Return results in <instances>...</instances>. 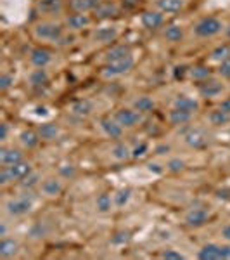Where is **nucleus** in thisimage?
<instances>
[{
  "label": "nucleus",
  "instance_id": "nucleus-18",
  "mask_svg": "<svg viewBox=\"0 0 230 260\" xmlns=\"http://www.w3.org/2000/svg\"><path fill=\"white\" fill-rule=\"evenodd\" d=\"M36 9H39L42 14H59L62 11V0H39L36 4Z\"/></svg>",
  "mask_w": 230,
  "mask_h": 260
},
{
  "label": "nucleus",
  "instance_id": "nucleus-35",
  "mask_svg": "<svg viewBox=\"0 0 230 260\" xmlns=\"http://www.w3.org/2000/svg\"><path fill=\"white\" fill-rule=\"evenodd\" d=\"M47 82H49V75H47V71H45V68H36L30 73L31 85L40 87V85H45Z\"/></svg>",
  "mask_w": 230,
  "mask_h": 260
},
{
  "label": "nucleus",
  "instance_id": "nucleus-51",
  "mask_svg": "<svg viewBox=\"0 0 230 260\" xmlns=\"http://www.w3.org/2000/svg\"><path fill=\"white\" fill-rule=\"evenodd\" d=\"M123 4L127 7H133V6H137V4H139V0H123Z\"/></svg>",
  "mask_w": 230,
  "mask_h": 260
},
{
  "label": "nucleus",
  "instance_id": "nucleus-11",
  "mask_svg": "<svg viewBox=\"0 0 230 260\" xmlns=\"http://www.w3.org/2000/svg\"><path fill=\"white\" fill-rule=\"evenodd\" d=\"M100 128H102V132L106 134L109 139L118 141L121 139V136H123V127H121L114 118H102L100 120Z\"/></svg>",
  "mask_w": 230,
  "mask_h": 260
},
{
  "label": "nucleus",
  "instance_id": "nucleus-8",
  "mask_svg": "<svg viewBox=\"0 0 230 260\" xmlns=\"http://www.w3.org/2000/svg\"><path fill=\"white\" fill-rule=\"evenodd\" d=\"M114 120L123 128H133L142 121V113L137 110H130V108H121L114 113Z\"/></svg>",
  "mask_w": 230,
  "mask_h": 260
},
{
  "label": "nucleus",
  "instance_id": "nucleus-1",
  "mask_svg": "<svg viewBox=\"0 0 230 260\" xmlns=\"http://www.w3.org/2000/svg\"><path fill=\"white\" fill-rule=\"evenodd\" d=\"M31 192L30 191H24L23 194L16 196V198H11L9 201L6 203V212L7 215L11 217H23L26 213L31 212L33 208V196H30Z\"/></svg>",
  "mask_w": 230,
  "mask_h": 260
},
{
  "label": "nucleus",
  "instance_id": "nucleus-7",
  "mask_svg": "<svg viewBox=\"0 0 230 260\" xmlns=\"http://www.w3.org/2000/svg\"><path fill=\"white\" fill-rule=\"evenodd\" d=\"M135 61H133L132 56L125 57V59H120V61H114V62H106V68L102 70V77L106 78H114V77H121V75L128 73Z\"/></svg>",
  "mask_w": 230,
  "mask_h": 260
},
{
  "label": "nucleus",
  "instance_id": "nucleus-4",
  "mask_svg": "<svg viewBox=\"0 0 230 260\" xmlns=\"http://www.w3.org/2000/svg\"><path fill=\"white\" fill-rule=\"evenodd\" d=\"M33 33L40 40L57 42L62 37V26L59 23H52V21H40V23L35 24Z\"/></svg>",
  "mask_w": 230,
  "mask_h": 260
},
{
  "label": "nucleus",
  "instance_id": "nucleus-52",
  "mask_svg": "<svg viewBox=\"0 0 230 260\" xmlns=\"http://www.w3.org/2000/svg\"><path fill=\"white\" fill-rule=\"evenodd\" d=\"M0 236H2V238L7 236V225H6V222H2V228H0Z\"/></svg>",
  "mask_w": 230,
  "mask_h": 260
},
{
  "label": "nucleus",
  "instance_id": "nucleus-37",
  "mask_svg": "<svg viewBox=\"0 0 230 260\" xmlns=\"http://www.w3.org/2000/svg\"><path fill=\"white\" fill-rule=\"evenodd\" d=\"M211 59L220 62L230 59V45H220V47H216L211 52Z\"/></svg>",
  "mask_w": 230,
  "mask_h": 260
},
{
  "label": "nucleus",
  "instance_id": "nucleus-50",
  "mask_svg": "<svg viewBox=\"0 0 230 260\" xmlns=\"http://www.w3.org/2000/svg\"><path fill=\"white\" fill-rule=\"evenodd\" d=\"M0 139L2 141L7 139V123H2V136H0Z\"/></svg>",
  "mask_w": 230,
  "mask_h": 260
},
{
  "label": "nucleus",
  "instance_id": "nucleus-40",
  "mask_svg": "<svg viewBox=\"0 0 230 260\" xmlns=\"http://www.w3.org/2000/svg\"><path fill=\"white\" fill-rule=\"evenodd\" d=\"M166 170L168 172H173V174H178V172H182L185 169V161L180 160V158H170L168 161H166Z\"/></svg>",
  "mask_w": 230,
  "mask_h": 260
},
{
  "label": "nucleus",
  "instance_id": "nucleus-20",
  "mask_svg": "<svg viewBox=\"0 0 230 260\" xmlns=\"http://www.w3.org/2000/svg\"><path fill=\"white\" fill-rule=\"evenodd\" d=\"M192 115L194 113H189V111H183V110H177V108H173L170 113H168V121L173 127H180V125H185L189 123Z\"/></svg>",
  "mask_w": 230,
  "mask_h": 260
},
{
  "label": "nucleus",
  "instance_id": "nucleus-19",
  "mask_svg": "<svg viewBox=\"0 0 230 260\" xmlns=\"http://www.w3.org/2000/svg\"><path fill=\"white\" fill-rule=\"evenodd\" d=\"M111 156L114 158L116 161H127L132 158V149L128 148L125 142L121 141H116L111 148Z\"/></svg>",
  "mask_w": 230,
  "mask_h": 260
},
{
  "label": "nucleus",
  "instance_id": "nucleus-15",
  "mask_svg": "<svg viewBox=\"0 0 230 260\" xmlns=\"http://www.w3.org/2000/svg\"><path fill=\"white\" fill-rule=\"evenodd\" d=\"M18 161H23V153L16 148H2L0 149V163L4 167L14 165Z\"/></svg>",
  "mask_w": 230,
  "mask_h": 260
},
{
  "label": "nucleus",
  "instance_id": "nucleus-32",
  "mask_svg": "<svg viewBox=\"0 0 230 260\" xmlns=\"http://www.w3.org/2000/svg\"><path fill=\"white\" fill-rule=\"evenodd\" d=\"M39 134L44 141H54L59 136V127L56 123H45L39 128Z\"/></svg>",
  "mask_w": 230,
  "mask_h": 260
},
{
  "label": "nucleus",
  "instance_id": "nucleus-26",
  "mask_svg": "<svg viewBox=\"0 0 230 260\" xmlns=\"http://www.w3.org/2000/svg\"><path fill=\"white\" fill-rule=\"evenodd\" d=\"M156 6L161 12L175 14L183 9V0H156Z\"/></svg>",
  "mask_w": 230,
  "mask_h": 260
},
{
  "label": "nucleus",
  "instance_id": "nucleus-27",
  "mask_svg": "<svg viewBox=\"0 0 230 260\" xmlns=\"http://www.w3.org/2000/svg\"><path fill=\"white\" fill-rule=\"evenodd\" d=\"M102 0H71V9L74 12H90L100 6Z\"/></svg>",
  "mask_w": 230,
  "mask_h": 260
},
{
  "label": "nucleus",
  "instance_id": "nucleus-24",
  "mask_svg": "<svg viewBox=\"0 0 230 260\" xmlns=\"http://www.w3.org/2000/svg\"><path fill=\"white\" fill-rule=\"evenodd\" d=\"M40 134H36L35 130H31V128H28V130H23V132L19 134V141H21V144L24 146V148H28V149H33V148H36L39 146V142H40Z\"/></svg>",
  "mask_w": 230,
  "mask_h": 260
},
{
  "label": "nucleus",
  "instance_id": "nucleus-29",
  "mask_svg": "<svg viewBox=\"0 0 230 260\" xmlns=\"http://www.w3.org/2000/svg\"><path fill=\"white\" fill-rule=\"evenodd\" d=\"M112 205L114 201L109 196V192H100V194L95 198V208H97L99 213H107L112 210Z\"/></svg>",
  "mask_w": 230,
  "mask_h": 260
},
{
  "label": "nucleus",
  "instance_id": "nucleus-34",
  "mask_svg": "<svg viewBox=\"0 0 230 260\" xmlns=\"http://www.w3.org/2000/svg\"><path fill=\"white\" fill-rule=\"evenodd\" d=\"M132 198V189L130 187H121V189H118L112 194V201H114V207H125V205L130 201Z\"/></svg>",
  "mask_w": 230,
  "mask_h": 260
},
{
  "label": "nucleus",
  "instance_id": "nucleus-42",
  "mask_svg": "<svg viewBox=\"0 0 230 260\" xmlns=\"http://www.w3.org/2000/svg\"><path fill=\"white\" fill-rule=\"evenodd\" d=\"M161 258H168V260H182L183 255L177 250H163L160 253Z\"/></svg>",
  "mask_w": 230,
  "mask_h": 260
},
{
  "label": "nucleus",
  "instance_id": "nucleus-23",
  "mask_svg": "<svg viewBox=\"0 0 230 260\" xmlns=\"http://www.w3.org/2000/svg\"><path fill=\"white\" fill-rule=\"evenodd\" d=\"M118 14V6L112 2H100V6L94 11V16L97 19H107Z\"/></svg>",
  "mask_w": 230,
  "mask_h": 260
},
{
  "label": "nucleus",
  "instance_id": "nucleus-25",
  "mask_svg": "<svg viewBox=\"0 0 230 260\" xmlns=\"http://www.w3.org/2000/svg\"><path fill=\"white\" fill-rule=\"evenodd\" d=\"M18 241L11 240V238H2V241H0V257L2 258H11L14 257L16 253H18Z\"/></svg>",
  "mask_w": 230,
  "mask_h": 260
},
{
  "label": "nucleus",
  "instance_id": "nucleus-10",
  "mask_svg": "<svg viewBox=\"0 0 230 260\" xmlns=\"http://www.w3.org/2000/svg\"><path fill=\"white\" fill-rule=\"evenodd\" d=\"M140 23L147 30H158L160 26H163L165 18H163L161 11H144L140 16Z\"/></svg>",
  "mask_w": 230,
  "mask_h": 260
},
{
  "label": "nucleus",
  "instance_id": "nucleus-28",
  "mask_svg": "<svg viewBox=\"0 0 230 260\" xmlns=\"http://www.w3.org/2000/svg\"><path fill=\"white\" fill-rule=\"evenodd\" d=\"M40 184H42V177H40L39 172H35V170L30 172V174H28L26 177L19 180V187L23 191H31L33 187L40 186Z\"/></svg>",
  "mask_w": 230,
  "mask_h": 260
},
{
  "label": "nucleus",
  "instance_id": "nucleus-21",
  "mask_svg": "<svg viewBox=\"0 0 230 260\" xmlns=\"http://www.w3.org/2000/svg\"><path fill=\"white\" fill-rule=\"evenodd\" d=\"M128 56H132V54L127 45H114V47H111L107 50L104 59H106V62H114V61L125 59V57H128Z\"/></svg>",
  "mask_w": 230,
  "mask_h": 260
},
{
  "label": "nucleus",
  "instance_id": "nucleus-12",
  "mask_svg": "<svg viewBox=\"0 0 230 260\" xmlns=\"http://www.w3.org/2000/svg\"><path fill=\"white\" fill-rule=\"evenodd\" d=\"M62 189H64V186H62V180L59 177H47L40 184V191L45 196H59Z\"/></svg>",
  "mask_w": 230,
  "mask_h": 260
},
{
  "label": "nucleus",
  "instance_id": "nucleus-9",
  "mask_svg": "<svg viewBox=\"0 0 230 260\" xmlns=\"http://www.w3.org/2000/svg\"><path fill=\"white\" fill-rule=\"evenodd\" d=\"M210 220V210H206V208H190L189 212L183 215V224L189 225V228H203L206 222Z\"/></svg>",
  "mask_w": 230,
  "mask_h": 260
},
{
  "label": "nucleus",
  "instance_id": "nucleus-38",
  "mask_svg": "<svg viewBox=\"0 0 230 260\" xmlns=\"http://www.w3.org/2000/svg\"><path fill=\"white\" fill-rule=\"evenodd\" d=\"M189 73L192 75V78H196V80H199V82L208 80V78L211 77V70L208 68V66H194Z\"/></svg>",
  "mask_w": 230,
  "mask_h": 260
},
{
  "label": "nucleus",
  "instance_id": "nucleus-45",
  "mask_svg": "<svg viewBox=\"0 0 230 260\" xmlns=\"http://www.w3.org/2000/svg\"><path fill=\"white\" fill-rule=\"evenodd\" d=\"M12 82H14V78H12L11 75H2V78H0V89L7 90L12 85Z\"/></svg>",
  "mask_w": 230,
  "mask_h": 260
},
{
  "label": "nucleus",
  "instance_id": "nucleus-5",
  "mask_svg": "<svg viewBox=\"0 0 230 260\" xmlns=\"http://www.w3.org/2000/svg\"><path fill=\"white\" fill-rule=\"evenodd\" d=\"M201 260H228L230 258V243L218 245V243H208L198 251Z\"/></svg>",
  "mask_w": 230,
  "mask_h": 260
},
{
  "label": "nucleus",
  "instance_id": "nucleus-48",
  "mask_svg": "<svg viewBox=\"0 0 230 260\" xmlns=\"http://www.w3.org/2000/svg\"><path fill=\"white\" fill-rule=\"evenodd\" d=\"M220 110H223V111L230 113V98H228V99H225V101H221V104H220Z\"/></svg>",
  "mask_w": 230,
  "mask_h": 260
},
{
  "label": "nucleus",
  "instance_id": "nucleus-43",
  "mask_svg": "<svg viewBox=\"0 0 230 260\" xmlns=\"http://www.w3.org/2000/svg\"><path fill=\"white\" fill-rule=\"evenodd\" d=\"M149 149V144L147 142H140V146H137L135 149H132V158H140L145 154V151Z\"/></svg>",
  "mask_w": 230,
  "mask_h": 260
},
{
  "label": "nucleus",
  "instance_id": "nucleus-31",
  "mask_svg": "<svg viewBox=\"0 0 230 260\" xmlns=\"http://www.w3.org/2000/svg\"><path fill=\"white\" fill-rule=\"evenodd\" d=\"M208 120H210V123L213 125V127H221V125H227L230 121V113L218 108V110L211 111L210 115H208Z\"/></svg>",
  "mask_w": 230,
  "mask_h": 260
},
{
  "label": "nucleus",
  "instance_id": "nucleus-39",
  "mask_svg": "<svg viewBox=\"0 0 230 260\" xmlns=\"http://www.w3.org/2000/svg\"><path fill=\"white\" fill-rule=\"evenodd\" d=\"M57 174L62 179H73L76 175V167H73L71 163H62V165L57 167Z\"/></svg>",
  "mask_w": 230,
  "mask_h": 260
},
{
  "label": "nucleus",
  "instance_id": "nucleus-13",
  "mask_svg": "<svg viewBox=\"0 0 230 260\" xmlns=\"http://www.w3.org/2000/svg\"><path fill=\"white\" fill-rule=\"evenodd\" d=\"M198 89L203 98H216L223 90V83L218 80H203L199 82Z\"/></svg>",
  "mask_w": 230,
  "mask_h": 260
},
{
  "label": "nucleus",
  "instance_id": "nucleus-47",
  "mask_svg": "<svg viewBox=\"0 0 230 260\" xmlns=\"http://www.w3.org/2000/svg\"><path fill=\"white\" fill-rule=\"evenodd\" d=\"M220 234H221V238H223L225 241L230 243V224L223 225V228H221V231H220Z\"/></svg>",
  "mask_w": 230,
  "mask_h": 260
},
{
  "label": "nucleus",
  "instance_id": "nucleus-3",
  "mask_svg": "<svg viewBox=\"0 0 230 260\" xmlns=\"http://www.w3.org/2000/svg\"><path fill=\"white\" fill-rule=\"evenodd\" d=\"M221 30H223V24L215 16H208V18L199 19L194 26V33L201 37V39H211V37L218 35Z\"/></svg>",
  "mask_w": 230,
  "mask_h": 260
},
{
  "label": "nucleus",
  "instance_id": "nucleus-41",
  "mask_svg": "<svg viewBox=\"0 0 230 260\" xmlns=\"http://www.w3.org/2000/svg\"><path fill=\"white\" fill-rule=\"evenodd\" d=\"M130 233L128 231H118V233H114V236L111 238L112 245H125V243L130 241Z\"/></svg>",
  "mask_w": 230,
  "mask_h": 260
},
{
  "label": "nucleus",
  "instance_id": "nucleus-6",
  "mask_svg": "<svg viewBox=\"0 0 230 260\" xmlns=\"http://www.w3.org/2000/svg\"><path fill=\"white\" fill-rule=\"evenodd\" d=\"M183 142L192 149H204L210 144V136L199 127H190L183 132Z\"/></svg>",
  "mask_w": 230,
  "mask_h": 260
},
{
  "label": "nucleus",
  "instance_id": "nucleus-49",
  "mask_svg": "<svg viewBox=\"0 0 230 260\" xmlns=\"http://www.w3.org/2000/svg\"><path fill=\"white\" fill-rule=\"evenodd\" d=\"M168 151H170V146L163 144V146H160V148H156V154H166Z\"/></svg>",
  "mask_w": 230,
  "mask_h": 260
},
{
  "label": "nucleus",
  "instance_id": "nucleus-17",
  "mask_svg": "<svg viewBox=\"0 0 230 260\" xmlns=\"http://www.w3.org/2000/svg\"><path fill=\"white\" fill-rule=\"evenodd\" d=\"M173 108L177 110H183V111H189V113H196L199 110V103L196 99L189 98V95H177L173 101Z\"/></svg>",
  "mask_w": 230,
  "mask_h": 260
},
{
  "label": "nucleus",
  "instance_id": "nucleus-44",
  "mask_svg": "<svg viewBox=\"0 0 230 260\" xmlns=\"http://www.w3.org/2000/svg\"><path fill=\"white\" fill-rule=\"evenodd\" d=\"M218 73H220L223 78H230V59L223 61V62H220V70H218Z\"/></svg>",
  "mask_w": 230,
  "mask_h": 260
},
{
  "label": "nucleus",
  "instance_id": "nucleus-2",
  "mask_svg": "<svg viewBox=\"0 0 230 260\" xmlns=\"http://www.w3.org/2000/svg\"><path fill=\"white\" fill-rule=\"evenodd\" d=\"M30 172H33L31 165L28 161H18L14 165H9V167H4L2 165V170H0V184L6 186L9 182H14V180H19L26 177Z\"/></svg>",
  "mask_w": 230,
  "mask_h": 260
},
{
  "label": "nucleus",
  "instance_id": "nucleus-16",
  "mask_svg": "<svg viewBox=\"0 0 230 260\" xmlns=\"http://www.w3.org/2000/svg\"><path fill=\"white\" fill-rule=\"evenodd\" d=\"M90 23V18L85 14V12H73L66 18V24L71 30H82V28L89 26Z\"/></svg>",
  "mask_w": 230,
  "mask_h": 260
},
{
  "label": "nucleus",
  "instance_id": "nucleus-36",
  "mask_svg": "<svg viewBox=\"0 0 230 260\" xmlns=\"http://www.w3.org/2000/svg\"><path fill=\"white\" fill-rule=\"evenodd\" d=\"M165 39L168 42H180L183 39V30L178 24H171L165 30Z\"/></svg>",
  "mask_w": 230,
  "mask_h": 260
},
{
  "label": "nucleus",
  "instance_id": "nucleus-22",
  "mask_svg": "<svg viewBox=\"0 0 230 260\" xmlns=\"http://www.w3.org/2000/svg\"><path fill=\"white\" fill-rule=\"evenodd\" d=\"M94 111V103L89 99H80V101H74L73 104H71V113L76 116H89L90 113Z\"/></svg>",
  "mask_w": 230,
  "mask_h": 260
},
{
  "label": "nucleus",
  "instance_id": "nucleus-46",
  "mask_svg": "<svg viewBox=\"0 0 230 260\" xmlns=\"http://www.w3.org/2000/svg\"><path fill=\"white\" fill-rule=\"evenodd\" d=\"M30 234H31L33 238H44L45 236V229L42 228V224H35L31 228V233Z\"/></svg>",
  "mask_w": 230,
  "mask_h": 260
},
{
  "label": "nucleus",
  "instance_id": "nucleus-30",
  "mask_svg": "<svg viewBox=\"0 0 230 260\" xmlns=\"http://www.w3.org/2000/svg\"><path fill=\"white\" fill-rule=\"evenodd\" d=\"M154 101L149 98V95H140L139 99L133 101V110H137L139 113H142V115H145V113H150L154 111Z\"/></svg>",
  "mask_w": 230,
  "mask_h": 260
},
{
  "label": "nucleus",
  "instance_id": "nucleus-14",
  "mask_svg": "<svg viewBox=\"0 0 230 260\" xmlns=\"http://www.w3.org/2000/svg\"><path fill=\"white\" fill-rule=\"evenodd\" d=\"M30 61L33 66H36V68H45V66L52 61V54H50V50L44 49V47H36L30 52Z\"/></svg>",
  "mask_w": 230,
  "mask_h": 260
},
{
  "label": "nucleus",
  "instance_id": "nucleus-33",
  "mask_svg": "<svg viewBox=\"0 0 230 260\" xmlns=\"http://www.w3.org/2000/svg\"><path fill=\"white\" fill-rule=\"evenodd\" d=\"M116 37H118L116 28H99V30L94 33L95 42H112V40H116Z\"/></svg>",
  "mask_w": 230,
  "mask_h": 260
}]
</instances>
